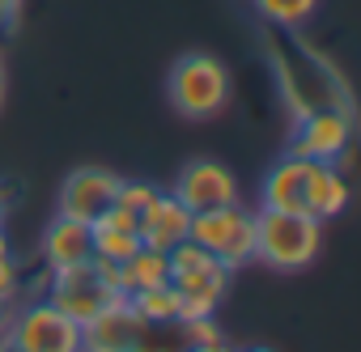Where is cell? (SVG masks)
I'll return each instance as SVG.
<instances>
[{
	"label": "cell",
	"instance_id": "cell-1",
	"mask_svg": "<svg viewBox=\"0 0 361 352\" xmlns=\"http://www.w3.org/2000/svg\"><path fill=\"white\" fill-rule=\"evenodd\" d=\"M268 64L276 73L281 98L289 106V119H302L310 111H344L353 115V98L336 64L314 51L310 43L298 39V30H276L268 34Z\"/></svg>",
	"mask_w": 361,
	"mask_h": 352
},
{
	"label": "cell",
	"instance_id": "cell-2",
	"mask_svg": "<svg viewBox=\"0 0 361 352\" xmlns=\"http://www.w3.org/2000/svg\"><path fill=\"white\" fill-rule=\"evenodd\" d=\"M234 98V77L230 68L209 56V51H188L178 56L166 73V102L183 119H217Z\"/></svg>",
	"mask_w": 361,
	"mask_h": 352
},
{
	"label": "cell",
	"instance_id": "cell-3",
	"mask_svg": "<svg viewBox=\"0 0 361 352\" xmlns=\"http://www.w3.org/2000/svg\"><path fill=\"white\" fill-rule=\"evenodd\" d=\"M323 246V221L310 213H281V208H255V263L272 272H302L319 259Z\"/></svg>",
	"mask_w": 361,
	"mask_h": 352
},
{
	"label": "cell",
	"instance_id": "cell-4",
	"mask_svg": "<svg viewBox=\"0 0 361 352\" xmlns=\"http://www.w3.org/2000/svg\"><path fill=\"white\" fill-rule=\"evenodd\" d=\"M166 263H170V284L178 293V306H183V318H204V314H217L226 293H230V268L217 263L204 246H196L192 238H183L178 246L166 251Z\"/></svg>",
	"mask_w": 361,
	"mask_h": 352
},
{
	"label": "cell",
	"instance_id": "cell-5",
	"mask_svg": "<svg viewBox=\"0 0 361 352\" xmlns=\"http://www.w3.org/2000/svg\"><path fill=\"white\" fill-rule=\"evenodd\" d=\"M51 306H60L73 322H90L98 318L106 306L123 301L119 284H115V268L102 263V259H85V263H73V268H56L47 272V293H43Z\"/></svg>",
	"mask_w": 361,
	"mask_h": 352
},
{
	"label": "cell",
	"instance_id": "cell-6",
	"mask_svg": "<svg viewBox=\"0 0 361 352\" xmlns=\"http://www.w3.org/2000/svg\"><path fill=\"white\" fill-rule=\"evenodd\" d=\"M188 238L196 246H204L217 263L238 272V268L255 263V208L234 200V204H221V208L192 213V234Z\"/></svg>",
	"mask_w": 361,
	"mask_h": 352
},
{
	"label": "cell",
	"instance_id": "cell-7",
	"mask_svg": "<svg viewBox=\"0 0 361 352\" xmlns=\"http://www.w3.org/2000/svg\"><path fill=\"white\" fill-rule=\"evenodd\" d=\"M5 352H81V322L47 297L22 306L5 322Z\"/></svg>",
	"mask_w": 361,
	"mask_h": 352
},
{
	"label": "cell",
	"instance_id": "cell-8",
	"mask_svg": "<svg viewBox=\"0 0 361 352\" xmlns=\"http://www.w3.org/2000/svg\"><path fill=\"white\" fill-rule=\"evenodd\" d=\"M115 191H119V174L115 170H106V165H77V170L64 174V183L56 191V213L94 225L115 204Z\"/></svg>",
	"mask_w": 361,
	"mask_h": 352
},
{
	"label": "cell",
	"instance_id": "cell-9",
	"mask_svg": "<svg viewBox=\"0 0 361 352\" xmlns=\"http://www.w3.org/2000/svg\"><path fill=\"white\" fill-rule=\"evenodd\" d=\"M348 144H353V115H344V111H310V115L293 119L289 153H298L306 161L344 165Z\"/></svg>",
	"mask_w": 361,
	"mask_h": 352
},
{
	"label": "cell",
	"instance_id": "cell-10",
	"mask_svg": "<svg viewBox=\"0 0 361 352\" xmlns=\"http://www.w3.org/2000/svg\"><path fill=\"white\" fill-rule=\"evenodd\" d=\"M170 196L183 204L188 213H204V208H221V204L243 200V196H238L234 170L221 165V161H213V157H196V161H188L183 170H178V179H174Z\"/></svg>",
	"mask_w": 361,
	"mask_h": 352
},
{
	"label": "cell",
	"instance_id": "cell-11",
	"mask_svg": "<svg viewBox=\"0 0 361 352\" xmlns=\"http://www.w3.org/2000/svg\"><path fill=\"white\" fill-rule=\"evenodd\" d=\"M153 339V327L132 310V301L106 306L98 318L81 327V352H145Z\"/></svg>",
	"mask_w": 361,
	"mask_h": 352
},
{
	"label": "cell",
	"instance_id": "cell-12",
	"mask_svg": "<svg viewBox=\"0 0 361 352\" xmlns=\"http://www.w3.org/2000/svg\"><path fill=\"white\" fill-rule=\"evenodd\" d=\"M136 234H140V246L170 251V246H178V242L192 234V213L178 204L170 191H153V200L136 217Z\"/></svg>",
	"mask_w": 361,
	"mask_h": 352
},
{
	"label": "cell",
	"instance_id": "cell-13",
	"mask_svg": "<svg viewBox=\"0 0 361 352\" xmlns=\"http://www.w3.org/2000/svg\"><path fill=\"white\" fill-rule=\"evenodd\" d=\"M39 255H43L47 272H56V268H73V263L94 259V225H85V221H73V217L56 213V217L47 221V230H43Z\"/></svg>",
	"mask_w": 361,
	"mask_h": 352
},
{
	"label": "cell",
	"instance_id": "cell-14",
	"mask_svg": "<svg viewBox=\"0 0 361 352\" xmlns=\"http://www.w3.org/2000/svg\"><path fill=\"white\" fill-rule=\"evenodd\" d=\"M306 174H310V161L289 153L276 157L259 183V208H281V213H306L302 208V196H306Z\"/></svg>",
	"mask_w": 361,
	"mask_h": 352
},
{
	"label": "cell",
	"instance_id": "cell-15",
	"mask_svg": "<svg viewBox=\"0 0 361 352\" xmlns=\"http://www.w3.org/2000/svg\"><path fill=\"white\" fill-rule=\"evenodd\" d=\"M302 208H306L314 221H323V225L348 208V179H344V165H331V161H310Z\"/></svg>",
	"mask_w": 361,
	"mask_h": 352
},
{
	"label": "cell",
	"instance_id": "cell-16",
	"mask_svg": "<svg viewBox=\"0 0 361 352\" xmlns=\"http://www.w3.org/2000/svg\"><path fill=\"white\" fill-rule=\"evenodd\" d=\"M166 280H170L166 251H149V246H140L132 259H123V263L115 268V284H119L123 297H136V293L157 289V284H166Z\"/></svg>",
	"mask_w": 361,
	"mask_h": 352
},
{
	"label": "cell",
	"instance_id": "cell-17",
	"mask_svg": "<svg viewBox=\"0 0 361 352\" xmlns=\"http://www.w3.org/2000/svg\"><path fill=\"white\" fill-rule=\"evenodd\" d=\"M128 301H132V310H136L149 327H174L178 318H183V306H178V293H174L170 280L157 284V289H145V293H136V297H128Z\"/></svg>",
	"mask_w": 361,
	"mask_h": 352
},
{
	"label": "cell",
	"instance_id": "cell-18",
	"mask_svg": "<svg viewBox=\"0 0 361 352\" xmlns=\"http://www.w3.org/2000/svg\"><path fill=\"white\" fill-rule=\"evenodd\" d=\"M136 251H140V234L136 230H123V225H111V221H94V259L119 268Z\"/></svg>",
	"mask_w": 361,
	"mask_h": 352
},
{
	"label": "cell",
	"instance_id": "cell-19",
	"mask_svg": "<svg viewBox=\"0 0 361 352\" xmlns=\"http://www.w3.org/2000/svg\"><path fill=\"white\" fill-rule=\"evenodd\" d=\"M255 13L276 30H302L319 13V0H255Z\"/></svg>",
	"mask_w": 361,
	"mask_h": 352
},
{
	"label": "cell",
	"instance_id": "cell-20",
	"mask_svg": "<svg viewBox=\"0 0 361 352\" xmlns=\"http://www.w3.org/2000/svg\"><path fill=\"white\" fill-rule=\"evenodd\" d=\"M18 293H22V268L18 259H5L0 263V310H13Z\"/></svg>",
	"mask_w": 361,
	"mask_h": 352
},
{
	"label": "cell",
	"instance_id": "cell-21",
	"mask_svg": "<svg viewBox=\"0 0 361 352\" xmlns=\"http://www.w3.org/2000/svg\"><path fill=\"white\" fill-rule=\"evenodd\" d=\"M18 13H22V0H0V34L18 26Z\"/></svg>",
	"mask_w": 361,
	"mask_h": 352
},
{
	"label": "cell",
	"instance_id": "cell-22",
	"mask_svg": "<svg viewBox=\"0 0 361 352\" xmlns=\"http://www.w3.org/2000/svg\"><path fill=\"white\" fill-rule=\"evenodd\" d=\"M9 208H13V187H9V183H0V225L9 221Z\"/></svg>",
	"mask_w": 361,
	"mask_h": 352
},
{
	"label": "cell",
	"instance_id": "cell-23",
	"mask_svg": "<svg viewBox=\"0 0 361 352\" xmlns=\"http://www.w3.org/2000/svg\"><path fill=\"white\" fill-rule=\"evenodd\" d=\"M183 352H234L226 339H213V344H196V348H183Z\"/></svg>",
	"mask_w": 361,
	"mask_h": 352
},
{
	"label": "cell",
	"instance_id": "cell-24",
	"mask_svg": "<svg viewBox=\"0 0 361 352\" xmlns=\"http://www.w3.org/2000/svg\"><path fill=\"white\" fill-rule=\"evenodd\" d=\"M5 259H13V242H9L5 225H0V263H5Z\"/></svg>",
	"mask_w": 361,
	"mask_h": 352
},
{
	"label": "cell",
	"instance_id": "cell-25",
	"mask_svg": "<svg viewBox=\"0 0 361 352\" xmlns=\"http://www.w3.org/2000/svg\"><path fill=\"white\" fill-rule=\"evenodd\" d=\"M0 106H5V56H0Z\"/></svg>",
	"mask_w": 361,
	"mask_h": 352
},
{
	"label": "cell",
	"instance_id": "cell-26",
	"mask_svg": "<svg viewBox=\"0 0 361 352\" xmlns=\"http://www.w3.org/2000/svg\"><path fill=\"white\" fill-rule=\"evenodd\" d=\"M9 314H13V310H0V335H5V322H9Z\"/></svg>",
	"mask_w": 361,
	"mask_h": 352
},
{
	"label": "cell",
	"instance_id": "cell-27",
	"mask_svg": "<svg viewBox=\"0 0 361 352\" xmlns=\"http://www.w3.org/2000/svg\"><path fill=\"white\" fill-rule=\"evenodd\" d=\"M247 352H272V348H247Z\"/></svg>",
	"mask_w": 361,
	"mask_h": 352
}]
</instances>
